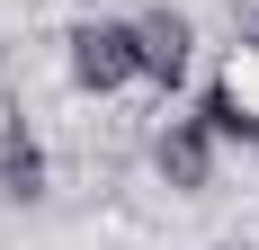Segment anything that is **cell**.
I'll return each instance as SVG.
<instances>
[{
	"instance_id": "cell-3",
	"label": "cell",
	"mask_w": 259,
	"mask_h": 250,
	"mask_svg": "<svg viewBox=\"0 0 259 250\" xmlns=\"http://www.w3.org/2000/svg\"><path fill=\"white\" fill-rule=\"evenodd\" d=\"M152 161H161V179H170V188H206V161H214V125H206V116L170 125V134L152 143Z\"/></svg>"
},
{
	"instance_id": "cell-6",
	"label": "cell",
	"mask_w": 259,
	"mask_h": 250,
	"mask_svg": "<svg viewBox=\"0 0 259 250\" xmlns=\"http://www.w3.org/2000/svg\"><path fill=\"white\" fill-rule=\"evenodd\" d=\"M0 143H18V107H9V99H0Z\"/></svg>"
},
{
	"instance_id": "cell-5",
	"label": "cell",
	"mask_w": 259,
	"mask_h": 250,
	"mask_svg": "<svg viewBox=\"0 0 259 250\" xmlns=\"http://www.w3.org/2000/svg\"><path fill=\"white\" fill-rule=\"evenodd\" d=\"M0 179H9V197H36V188H45V152L27 143V134L0 143Z\"/></svg>"
},
{
	"instance_id": "cell-1",
	"label": "cell",
	"mask_w": 259,
	"mask_h": 250,
	"mask_svg": "<svg viewBox=\"0 0 259 250\" xmlns=\"http://www.w3.org/2000/svg\"><path fill=\"white\" fill-rule=\"evenodd\" d=\"M143 72V45H134V27H107V18H90L72 36V80L80 90H116V80H134Z\"/></svg>"
},
{
	"instance_id": "cell-2",
	"label": "cell",
	"mask_w": 259,
	"mask_h": 250,
	"mask_svg": "<svg viewBox=\"0 0 259 250\" xmlns=\"http://www.w3.org/2000/svg\"><path fill=\"white\" fill-rule=\"evenodd\" d=\"M206 125L259 143V45H241L233 63H224V80H214V99H206Z\"/></svg>"
},
{
	"instance_id": "cell-4",
	"label": "cell",
	"mask_w": 259,
	"mask_h": 250,
	"mask_svg": "<svg viewBox=\"0 0 259 250\" xmlns=\"http://www.w3.org/2000/svg\"><path fill=\"white\" fill-rule=\"evenodd\" d=\"M134 45H143V72H152L161 90L188 72V18H170V9H152V18L134 27Z\"/></svg>"
}]
</instances>
